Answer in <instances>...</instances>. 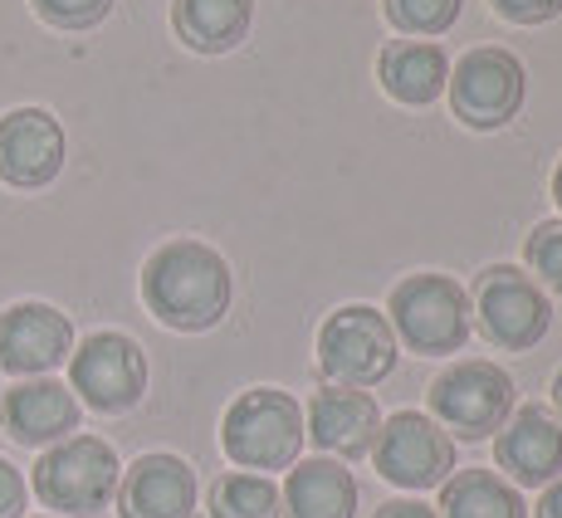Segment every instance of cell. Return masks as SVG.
Returning <instances> with one entry per match:
<instances>
[{
    "label": "cell",
    "mask_w": 562,
    "mask_h": 518,
    "mask_svg": "<svg viewBox=\"0 0 562 518\" xmlns=\"http://www.w3.org/2000/svg\"><path fill=\"white\" fill-rule=\"evenodd\" d=\"M117 518H191L196 514V470L181 455L153 450L117 480Z\"/></svg>",
    "instance_id": "9a60e30c"
},
{
    "label": "cell",
    "mask_w": 562,
    "mask_h": 518,
    "mask_svg": "<svg viewBox=\"0 0 562 518\" xmlns=\"http://www.w3.org/2000/svg\"><path fill=\"white\" fill-rule=\"evenodd\" d=\"M553 201H558V211H562V161H558V171H553Z\"/></svg>",
    "instance_id": "f546056e"
},
{
    "label": "cell",
    "mask_w": 562,
    "mask_h": 518,
    "mask_svg": "<svg viewBox=\"0 0 562 518\" xmlns=\"http://www.w3.org/2000/svg\"><path fill=\"white\" fill-rule=\"evenodd\" d=\"M533 518H562V474L553 484H543V499L533 504Z\"/></svg>",
    "instance_id": "83f0119b"
},
{
    "label": "cell",
    "mask_w": 562,
    "mask_h": 518,
    "mask_svg": "<svg viewBox=\"0 0 562 518\" xmlns=\"http://www.w3.org/2000/svg\"><path fill=\"white\" fill-rule=\"evenodd\" d=\"M430 402V420L446 430L450 440H490L499 436V426L514 416L518 392H514V376L494 362H456L430 382L426 392Z\"/></svg>",
    "instance_id": "5b68a950"
},
{
    "label": "cell",
    "mask_w": 562,
    "mask_h": 518,
    "mask_svg": "<svg viewBox=\"0 0 562 518\" xmlns=\"http://www.w3.org/2000/svg\"><path fill=\"white\" fill-rule=\"evenodd\" d=\"M509 25H548L562 15V0H490Z\"/></svg>",
    "instance_id": "d4e9b609"
},
{
    "label": "cell",
    "mask_w": 562,
    "mask_h": 518,
    "mask_svg": "<svg viewBox=\"0 0 562 518\" xmlns=\"http://www.w3.org/2000/svg\"><path fill=\"white\" fill-rule=\"evenodd\" d=\"M376 430H382V412H376L372 392H358V386L323 382L318 392L308 396V406H304V436L328 460L372 455Z\"/></svg>",
    "instance_id": "7c38bea8"
},
{
    "label": "cell",
    "mask_w": 562,
    "mask_h": 518,
    "mask_svg": "<svg viewBox=\"0 0 562 518\" xmlns=\"http://www.w3.org/2000/svg\"><path fill=\"white\" fill-rule=\"evenodd\" d=\"M470 313L480 318V333L504 352H528L553 328V299L528 269L490 264L474 279Z\"/></svg>",
    "instance_id": "8992f818"
},
{
    "label": "cell",
    "mask_w": 562,
    "mask_h": 518,
    "mask_svg": "<svg viewBox=\"0 0 562 518\" xmlns=\"http://www.w3.org/2000/svg\"><path fill=\"white\" fill-rule=\"evenodd\" d=\"M45 518H49V514H45Z\"/></svg>",
    "instance_id": "4dcf8cb0"
},
{
    "label": "cell",
    "mask_w": 562,
    "mask_h": 518,
    "mask_svg": "<svg viewBox=\"0 0 562 518\" xmlns=\"http://www.w3.org/2000/svg\"><path fill=\"white\" fill-rule=\"evenodd\" d=\"M386 323H392L396 342H406L420 358H450L470 342L474 313H470V294L456 284L450 274H411L392 289L386 299Z\"/></svg>",
    "instance_id": "3957f363"
},
{
    "label": "cell",
    "mask_w": 562,
    "mask_h": 518,
    "mask_svg": "<svg viewBox=\"0 0 562 518\" xmlns=\"http://www.w3.org/2000/svg\"><path fill=\"white\" fill-rule=\"evenodd\" d=\"M494 465L514 489H543L562 474V420L548 406H514L494 436Z\"/></svg>",
    "instance_id": "8fae6325"
},
{
    "label": "cell",
    "mask_w": 562,
    "mask_h": 518,
    "mask_svg": "<svg viewBox=\"0 0 562 518\" xmlns=\"http://www.w3.org/2000/svg\"><path fill=\"white\" fill-rule=\"evenodd\" d=\"M69 392L99 416H127L147 396V358L127 333H89L69 352Z\"/></svg>",
    "instance_id": "9c48e42d"
},
{
    "label": "cell",
    "mask_w": 562,
    "mask_h": 518,
    "mask_svg": "<svg viewBox=\"0 0 562 518\" xmlns=\"http://www.w3.org/2000/svg\"><path fill=\"white\" fill-rule=\"evenodd\" d=\"M464 0H386V20L411 40H430L456 30Z\"/></svg>",
    "instance_id": "7402d4cb"
},
{
    "label": "cell",
    "mask_w": 562,
    "mask_h": 518,
    "mask_svg": "<svg viewBox=\"0 0 562 518\" xmlns=\"http://www.w3.org/2000/svg\"><path fill=\"white\" fill-rule=\"evenodd\" d=\"M30 5L54 30H93L113 15V0H30Z\"/></svg>",
    "instance_id": "cb8c5ba5"
},
{
    "label": "cell",
    "mask_w": 562,
    "mask_h": 518,
    "mask_svg": "<svg viewBox=\"0 0 562 518\" xmlns=\"http://www.w3.org/2000/svg\"><path fill=\"white\" fill-rule=\"evenodd\" d=\"M372 518H440V514L420 499H386V504H376Z\"/></svg>",
    "instance_id": "4316f807"
},
{
    "label": "cell",
    "mask_w": 562,
    "mask_h": 518,
    "mask_svg": "<svg viewBox=\"0 0 562 518\" xmlns=\"http://www.w3.org/2000/svg\"><path fill=\"white\" fill-rule=\"evenodd\" d=\"M376 79H382L386 99H396L406 108H426L446 93L450 59L430 40H392L382 49V59H376Z\"/></svg>",
    "instance_id": "ac0fdd59"
},
{
    "label": "cell",
    "mask_w": 562,
    "mask_h": 518,
    "mask_svg": "<svg viewBox=\"0 0 562 518\" xmlns=\"http://www.w3.org/2000/svg\"><path fill=\"white\" fill-rule=\"evenodd\" d=\"M524 259H528L538 284L562 294V221L533 225V235H528V245H524Z\"/></svg>",
    "instance_id": "603a6c76"
},
{
    "label": "cell",
    "mask_w": 562,
    "mask_h": 518,
    "mask_svg": "<svg viewBox=\"0 0 562 518\" xmlns=\"http://www.w3.org/2000/svg\"><path fill=\"white\" fill-rule=\"evenodd\" d=\"M117 480H123V460L117 450L99 436H69L59 446H49L35 465L30 489L40 494V504L64 518H93L113 504Z\"/></svg>",
    "instance_id": "277c9868"
},
{
    "label": "cell",
    "mask_w": 562,
    "mask_h": 518,
    "mask_svg": "<svg viewBox=\"0 0 562 518\" xmlns=\"http://www.w3.org/2000/svg\"><path fill=\"white\" fill-rule=\"evenodd\" d=\"M235 274L205 240H167L143 264V304L161 328L205 333L231 313Z\"/></svg>",
    "instance_id": "6da1fadb"
},
{
    "label": "cell",
    "mask_w": 562,
    "mask_h": 518,
    "mask_svg": "<svg viewBox=\"0 0 562 518\" xmlns=\"http://www.w3.org/2000/svg\"><path fill=\"white\" fill-rule=\"evenodd\" d=\"M318 372L333 386H358V392L386 382L396 372V333L386 313H376L372 304L328 313L318 328Z\"/></svg>",
    "instance_id": "52a82bcc"
},
{
    "label": "cell",
    "mask_w": 562,
    "mask_h": 518,
    "mask_svg": "<svg viewBox=\"0 0 562 518\" xmlns=\"http://www.w3.org/2000/svg\"><path fill=\"white\" fill-rule=\"evenodd\" d=\"M74 352V323L49 304H10L0 313V372L49 376Z\"/></svg>",
    "instance_id": "5bb4252c"
},
{
    "label": "cell",
    "mask_w": 562,
    "mask_h": 518,
    "mask_svg": "<svg viewBox=\"0 0 562 518\" xmlns=\"http://www.w3.org/2000/svg\"><path fill=\"white\" fill-rule=\"evenodd\" d=\"M446 93H450V108L464 127L474 133H499L518 117L524 108V93H528V74H524V59L499 45H484V49H470L464 59H456L446 79Z\"/></svg>",
    "instance_id": "ba28073f"
},
{
    "label": "cell",
    "mask_w": 562,
    "mask_h": 518,
    "mask_svg": "<svg viewBox=\"0 0 562 518\" xmlns=\"http://www.w3.org/2000/svg\"><path fill=\"white\" fill-rule=\"evenodd\" d=\"M279 518H358V480L338 460H294L279 489Z\"/></svg>",
    "instance_id": "e0dca14e"
},
{
    "label": "cell",
    "mask_w": 562,
    "mask_h": 518,
    "mask_svg": "<svg viewBox=\"0 0 562 518\" xmlns=\"http://www.w3.org/2000/svg\"><path fill=\"white\" fill-rule=\"evenodd\" d=\"M79 396L69 392L54 376H30V382L10 386L5 402H0V426L5 436H15L20 446L49 450L59 440H69L79 430Z\"/></svg>",
    "instance_id": "2e32d148"
},
{
    "label": "cell",
    "mask_w": 562,
    "mask_h": 518,
    "mask_svg": "<svg viewBox=\"0 0 562 518\" xmlns=\"http://www.w3.org/2000/svg\"><path fill=\"white\" fill-rule=\"evenodd\" d=\"M255 0H171V30L196 54H231L250 40Z\"/></svg>",
    "instance_id": "d6986e66"
},
{
    "label": "cell",
    "mask_w": 562,
    "mask_h": 518,
    "mask_svg": "<svg viewBox=\"0 0 562 518\" xmlns=\"http://www.w3.org/2000/svg\"><path fill=\"white\" fill-rule=\"evenodd\" d=\"M211 518H279V484L250 470L221 474L211 484Z\"/></svg>",
    "instance_id": "44dd1931"
},
{
    "label": "cell",
    "mask_w": 562,
    "mask_h": 518,
    "mask_svg": "<svg viewBox=\"0 0 562 518\" xmlns=\"http://www.w3.org/2000/svg\"><path fill=\"white\" fill-rule=\"evenodd\" d=\"M553 406H558V420H562V367H558V376H553Z\"/></svg>",
    "instance_id": "f1b7e54d"
},
{
    "label": "cell",
    "mask_w": 562,
    "mask_h": 518,
    "mask_svg": "<svg viewBox=\"0 0 562 518\" xmlns=\"http://www.w3.org/2000/svg\"><path fill=\"white\" fill-rule=\"evenodd\" d=\"M440 518H528V504L499 470H456L440 484Z\"/></svg>",
    "instance_id": "ffe728a7"
},
{
    "label": "cell",
    "mask_w": 562,
    "mask_h": 518,
    "mask_svg": "<svg viewBox=\"0 0 562 518\" xmlns=\"http://www.w3.org/2000/svg\"><path fill=\"white\" fill-rule=\"evenodd\" d=\"M376 474L396 489H440L456 474V440L436 426L426 412H396L376 430Z\"/></svg>",
    "instance_id": "30bf717a"
},
{
    "label": "cell",
    "mask_w": 562,
    "mask_h": 518,
    "mask_svg": "<svg viewBox=\"0 0 562 518\" xmlns=\"http://www.w3.org/2000/svg\"><path fill=\"white\" fill-rule=\"evenodd\" d=\"M25 474H20L10 460H0V518H25Z\"/></svg>",
    "instance_id": "484cf974"
},
{
    "label": "cell",
    "mask_w": 562,
    "mask_h": 518,
    "mask_svg": "<svg viewBox=\"0 0 562 518\" xmlns=\"http://www.w3.org/2000/svg\"><path fill=\"white\" fill-rule=\"evenodd\" d=\"M64 171V127L49 108H10L0 117V181L40 191Z\"/></svg>",
    "instance_id": "4fadbf2b"
},
{
    "label": "cell",
    "mask_w": 562,
    "mask_h": 518,
    "mask_svg": "<svg viewBox=\"0 0 562 518\" xmlns=\"http://www.w3.org/2000/svg\"><path fill=\"white\" fill-rule=\"evenodd\" d=\"M304 406L279 386H250L225 406L221 450L235 470L274 474L304 460Z\"/></svg>",
    "instance_id": "7a4b0ae2"
}]
</instances>
